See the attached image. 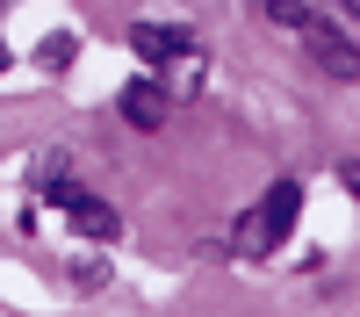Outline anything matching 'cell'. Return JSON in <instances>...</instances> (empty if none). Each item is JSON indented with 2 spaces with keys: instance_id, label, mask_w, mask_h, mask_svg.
<instances>
[{
  "instance_id": "1",
  "label": "cell",
  "mask_w": 360,
  "mask_h": 317,
  "mask_svg": "<svg viewBox=\"0 0 360 317\" xmlns=\"http://www.w3.org/2000/svg\"><path fill=\"white\" fill-rule=\"evenodd\" d=\"M295 209H303V188H295V181H274V188H266V202L245 216V245H252V252L281 245V238H288V224H295Z\"/></svg>"
},
{
  "instance_id": "5",
  "label": "cell",
  "mask_w": 360,
  "mask_h": 317,
  "mask_svg": "<svg viewBox=\"0 0 360 317\" xmlns=\"http://www.w3.org/2000/svg\"><path fill=\"white\" fill-rule=\"evenodd\" d=\"M130 44H137V58H152V65H180V58L195 51V37H188V29H159V22L130 29Z\"/></svg>"
},
{
  "instance_id": "2",
  "label": "cell",
  "mask_w": 360,
  "mask_h": 317,
  "mask_svg": "<svg viewBox=\"0 0 360 317\" xmlns=\"http://www.w3.org/2000/svg\"><path fill=\"white\" fill-rule=\"evenodd\" d=\"M295 37H303V51L317 58V72H324V79H360V51L339 37L332 22H303Z\"/></svg>"
},
{
  "instance_id": "3",
  "label": "cell",
  "mask_w": 360,
  "mask_h": 317,
  "mask_svg": "<svg viewBox=\"0 0 360 317\" xmlns=\"http://www.w3.org/2000/svg\"><path fill=\"white\" fill-rule=\"evenodd\" d=\"M115 108H123V123L159 130V123H166V86H159V79H130L123 94H115Z\"/></svg>"
},
{
  "instance_id": "8",
  "label": "cell",
  "mask_w": 360,
  "mask_h": 317,
  "mask_svg": "<svg viewBox=\"0 0 360 317\" xmlns=\"http://www.w3.org/2000/svg\"><path fill=\"white\" fill-rule=\"evenodd\" d=\"M339 8H346V15H360V0H339Z\"/></svg>"
},
{
  "instance_id": "9",
  "label": "cell",
  "mask_w": 360,
  "mask_h": 317,
  "mask_svg": "<svg viewBox=\"0 0 360 317\" xmlns=\"http://www.w3.org/2000/svg\"><path fill=\"white\" fill-rule=\"evenodd\" d=\"M0 58H8V51H0Z\"/></svg>"
},
{
  "instance_id": "6",
  "label": "cell",
  "mask_w": 360,
  "mask_h": 317,
  "mask_svg": "<svg viewBox=\"0 0 360 317\" xmlns=\"http://www.w3.org/2000/svg\"><path fill=\"white\" fill-rule=\"evenodd\" d=\"M266 15H274L281 29H303V22H310V8H303V0H266Z\"/></svg>"
},
{
  "instance_id": "4",
  "label": "cell",
  "mask_w": 360,
  "mask_h": 317,
  "mask_svg": "<svg viewBox=\"0 0 360 317\" xmlns=\"http://www.w3.org/2000/svg\"><path fill=\"white\" fill-rule=\"evenodd\" d=\"M58 209H65L72 216V231H79V238H115V231H123V216H115L108 209V202H94V195H65V202H58Z\"/></svg>"
},
{
  "instance_id": "7",
  "label": "cell",
  "mask_w": 360,
  "mask_h": 317,
  "mask_svg": "<svg viewBox=\"0 0 360 317\" xmlns=\"http://www.w3.org/2000/svg\"><path fill=\"white\" fill-rule=\"evenodd\" d=\"M339 181H346V195H360V159H353V166H339Z\"/></svg>"
}]
</instances>
